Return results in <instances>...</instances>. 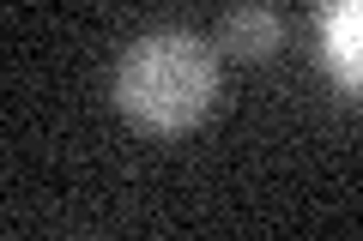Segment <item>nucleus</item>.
Returning <instances> with one entry per match:
<instances>
[{"instance_id":"obj_1","label":"nucleus","mask_w":363,"mask_h":241,"mask_svg":"<svg viewBox=\"0 0 363 241\" xmlns=\"http://www.w3.org/2000/svg\"><path fill=\"white\" fill-rule=\"evenodd\" d=\"M218 97V61L188 30H152L116 66V102L145 133H188Z\"/></svg>"},{"instance_id":"obj_2","label":"nucleus","mask_w":363,"mask_h":241,"mask_svg":"<svg viewBox=\"0 0 363 241\" xmlns=\"http://www.w3.org/2000/svg\"><path fill=\"white\" fill-rule=\"evenodd\" d=\"M327 66L363 97V0H327Z\"/></svg>"},{"instance_id":"obj_3","label":"nucleus","mask_w":363,"mask_h":241,"mask_svg":"<svg viewBox=\"0 0 363 241\" xmlns=\"http://www.w3.org/2000/svg\"><path fill=\"white\" fill-rule=\"evenodd\" d=\"M218 37H224V49H230L236 61H267V54L279 49V18H272L267 6H236Z\"/></svg>"}]
</instances>
